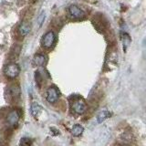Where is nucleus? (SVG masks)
<instances>
[{
    "label": "nucleus",
    "instance_id": "nucleus-9",
    "mask_svg": "<svg viewBox=\"0 0 146 146\" xmlns=\"http://www.w3.org/2000/svg\"><path fill=\"white\" fill-rule=\"evenodd\" d=\"M33 61H34L35 65L38 66V67L44 66V64L46 63V57L43 54H36L34 57Z\"/></svg>",
    "mask_w": 146,
    "mask_h": 146
},
{
    "label": "nucleus",
    "instance_id": "nucleus-7",
    "mask_svg": "<svg viewBox=\"0 0 146 146\" xmlns=\"http://www.w3.org/2000/svg\"><path fill=\"white\" fill-rule=\"evenodd\" d=\"M30 32V25L29 22L23 21L21 24L18 27V33L20 34V36H25Z\"/></svg>",
    "mask_w": 146,
    "mask_h": 146
},
{
    "label": "nucleus",
    "instance_id": "nucleus-2",
    "mask_svg": "<svg viewBox=\"0 0 146 146\" xmlns=\"http://www.w3.org/2000/svg\"><path fill=\"white\" fill-rule=\"evenodd\" d=\"M55 41H56V35L53 31H48L46 33L43 38L42 40H41V44L45 48H50L53 47V45L55 44Z\"/></svg>",
    "mask_w": 146,
    "mask_h": 146
},
{
    "label": "nucleus",
    "instance_id": "nucleus-4",
    "mask_svg": "<svg viewBox=\"0 0 146 146\" xmlns=\"http://www.w3.org/2000/svg\"><path fill=\"white\" fill-rule=\"evenodd\" d=\"M72 109L76 113L82 114V113H84L87 110V103L83 99L79 98L72 103Z\"/></svg>",
    "mask_w": 146,
    "mask_h": 146
},
{
    "label": "nucleus",
    "instance_id": "nucleus-10",
    "mask_svg": "<svg viewBox=\"0 0 146 146\" xmlns=\"http://www.w3.org/2000/svg\"><path fill=\"white\" fill-rule=\"evenodd\" d=\"M41 111H42V108H41V106L36 102H33L31 105V114L33 115L34 117H38Z\"/></svg>",
    "mask_w": 146,
    "mask_h": 146
},
{
    "label": "nucleus",
    "instance_id": "nucleus-1",
    "mask_svg": "<svg viewBox=\"0 0 146 146\" xmlns=\"http://www.w3.org/2000/svg\"><path fill=\"white\" fill-rule=\"evenodd\" d=\"M5 75L9 79H15L20 73V68L16 63H9L5 68Z\"/></svg>",
    "mask_w": 146,
    "mask_h": 146
},
{
    "label": "nucleus",
    "instance_id": "nucleus-5",
    "mask_svg": "<svg viewBox=\"0 0 146 146\" xmlns=\"http://www.w3.org/2000/svg\"><path fill=\"white\" fill-rule=\"evenodd\" d=\"M47 100L49 103H55L59 98V92L56 87H50L47 90Z\"/></svg>",
    "mask_w": 146,
    "mask_h": 146
},
{
    "label": "nucleus",
    "instance_id": "nucleus-14",
    "mask_svg": "<svg viewBox=\"0 0 146 146\" xmlns=\"http://www.w3.org/2000/svg\"><path fill=\"white\" fill-rule=\"evenodd\" d=\"M45 17H46L45 12H41V13H40V15H39L38 17V27H41V26H42L43 22H44V20H45Z\"/></svg>",
    "mask_w": 146,
    "mask_h": 146
},
{
    "label": "nucleus",
    "instance_id": "nucleus-11",
    "mask_svg": "<svg viewBox=\"0 0 146 146\" xmlns=\"http://www.w3.org/2000/svg\"><path fill=\"white\" fill-rule=\"evenodd\" d=\"M121 41L123 44V48H124V51H125L127 48L129 47V45L131 44V38L127 33H125V32H121Z\"/></svg>",
    "mask_w": 146,
    "mask_h": 146
},
{
    "label": "nucleus",
    "instance_id": "nucleus-3",
    "mask_svg": "<svg viewBox=\"0 0 146 146\" xmlns=\"http://www.w3.org/2000/svg\"><path fill=\"white\" fill-rule=\"evenodd\" d=\"M68 14L73 19H81L85 17V12L76 5H71L68 8Z\"/></svg>",
    "mask_w": 146,
    "mask_h": 146
},
{
    "label": "nucleus",
    "instance_id": "nucleus-15",
    "mask_svg": "<svg viewBox=\"0 0 146 146\" xmlns=\"http://www.w3.org/2000/svg\"><path fill=\"white\" fill-rule=\"evenodd\" d=\"M35 79H36V81L38 82V84L40 86L41 84V82H42V78H41V75H40V73L38 71V72H36V76H35Z\"/></svg>",
    "mask_w": 146,
    "mask_h": 146
},
{
    "label": "nucleus",
    "instance_id": "nucleus-8",
    "mask_svg": "<svg viewBox=\"0 0 146 146\" xmlns=\"http://www.w3.org/2000/svg\"><path fill=\"white\" fill-rule=\"evenodd\" d=\"M111 114L110 112L108 110H102L98 113V116H97V122L98 123H102L106 119H108Z\"/></svg>",
    "mask_w": 146,
    "mask_h": 146
},
{
    "label": "nucleus",
    "instance_id": "nucleus-12",
    "mask_svg": "<svg viewBox=\"0 0 146 146\" xmlns=\"http://www.w3.org/2000/svg\"><path fill=\"white\" fill-rule=\"evenodd\" d=\"M84 129H83V127H82L81 125L80 124H75L74 126L72 127V129H71V133L73 136H80L82 134V132H83Z\"/></svg>",
    "mask_w": 146,
    "mask_h": 146
},
{
    "label": "nucleus",
    "instance_id": "nucleus-13",
    "mask_svg": "<svg viewBox=\"0 0 146 146\" xmlns=\"http://www.w3.org/2000/svg\"><path fill=\"white\" fill-rule=\"evenodd\" d=\"M19 146H31V141L29 138H22L20 141V145Z\"/></svg>",
    "mask_w": 146,
    "mask_h": 146
},
{
    "label": "nucleus",
    "instance_id": "nucleus-6",
    "mask_svg": "<svg viewBox=\"0 0 146 146\" xmlns=\"http://www.w3.org/2000/svg\"><path fill=\"white\" fill-rule=\"evenodd\" d=\"M19 118H20V114L18 113L17 111H11L8 113L7 120L8 124L14 126L17 124L18 121H19Z\"/></svg>",
    "mask_w": 146,
    "mask_h": 146
}]
</instances>
